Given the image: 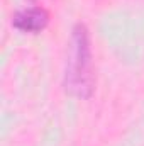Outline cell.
Here are the masks:
<instances>
[{"instance_id":"1","label":"cell","mask_w":144,"mask_h":146,"mask_svg":"<svg viewBox=\"0 0 144 146\" xmlns=\"http://www.w3.org/2000/svg\"><path fill=\"white\" fill-rule=\"evenodd\" d=\"M63 87L66 94L76 99H90L95 92L92 39L87 24L83 22H76L71 29Z\"/></svg>"},{"instance_id":"3","label":"cell","mask_w":144,"mask_h":146,"mask_svg":"<svg viewBox=\"0 0 144 146\" xmlns=\"http://www.w3.org/2000/svg\"><path fill=\"white\" fill-rule=\"evenodd\" d=\"M29 2H36V0H29Z\"/></svg>"},{"instance_id":"2","label":"cell","mask_w":144,"mask_h":146,"mask_svg":"<svg viewBox=\"0 0 144 146\" xmlns=\"http://www.w3.org/2000/svg\"><path fill=\"white\" fill-rule=\"evenodd\" d=\"M49 12L44 7H27L22 10H17L12 15V26L20 31V33H27V34H39L42 33L48 24H49Z\"/></svg>"}]
</instances>
